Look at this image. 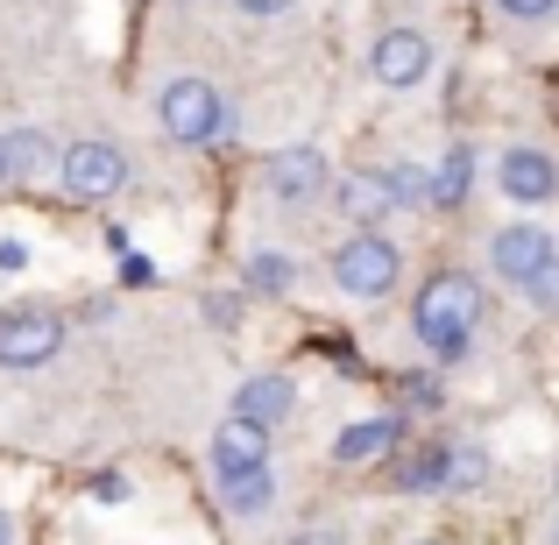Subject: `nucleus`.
Listing matches in <instances>:
<instances>
[{"label": "nucleus", "instance_id": "nucleus-30", "mask_svg": "<svg viewBox=\"0 0 559 545\" xmlns=\"http://www.w3.org/2000/svg\"><path fill=\"white\" fill-rule=\"evenodd\" d=\"M552 545H559V524H552Z\"/></svg>", "mask_w": 559, "mask_h": 545}, {"label": "nucleus", "instance_id": "nucleus-29", "mask_svg": "<svg viewBox=\"0 0 559 545\" xmlns=\"http://www.w3.org/2000/svg\"><path fill=\"white\" fill-rule=\"evenodd\" d=\"M425 545H447V538H425Z\"/></svg>", "mask_w": 559, "mask_h": 545}, {"label": "nucleus", "instance_id": "nucleus-24", "mask_svg": "<svg viewBox=\"0 0 559 545\" xmlns=\"http://www.w3.org/2000/svg\"><path fill=\"white\" fill-rule=\"evenodd\" d=\"M234 8H241V14H255V22H270V14H290L298 0H234Z\"/></svg>", "mask_w": 559, "mask_h": 545}, {"label": "nucleus", "instance_id": "nucleus-27", "mask_svg": "<svg viewBox=\"0 0 559 545\" xmlns=\"http://www.w3.org/2000/svg\"><path fill=\"white\" fill-rule=\"evenodd\" d=\"M0 545H14V518H8V510H0Z\"/></svg>", "mask_w": 559, "mask_h": 545}, {"label": "nucleus", "instance_id": "nucleus-22", "mask_svg": "<svg viewBox=\"0 0 559 545\" xmlns=\"http://www.w3.org/2000/svg\"><path fill=\"white\" fill-rule=\"evenodd\" d=\"M411 411H439V376H404Z\"/></svg>", "mask_w": 559, "mask_h": 545}, {"label": "nucleus", "instance_id": "nucleus-3", "mask_svg": "<svg viewBox=\"0 0 559 545\" xmlns=\"http://www.w3.org/2000/svg\"><path fill=\"white\" fill-rule=\"evenodd\" d=\"M156 121H164V135L170 142H185V150H199V142H219L234 128V107H227V93H219L213 79H170L164 93H156Z\"/></svg>", "mask_w": 559, "mask_h": 545}, {"label": "nucleus", "instance_id": "nucleus-12", "mask_svg": "<svg viewBox=\"0 0 559 545\" xmlns=\"http://www.w3.org/2000/svg\"><path fill=\"white\" fill-rule=\"evenodd\" d=\"M0 164H8V185H43V178H57L64 150H57L43 128H8V135H0Z\"/></svg>", "mask_w": 559, "mask_h": 545}, {"label": "nucleus", "instance_id": "nucleus-17", "mask_svg": "<svg viewBox=\"0 0 559 545\" xmlns=\"http://www.w3.org/2000/svg\"><path fill=\"white\" fill-rule=\"evenodd\" d=\"M241 291H255V298H290V291H298V256L255 248V256L241 262Z\"/></svg>", "mask_w": 559, "mask_h": 545}, {"label": "nucleus", "instance_id": "nucleus-9", "mask_svg": "<svg viewBox=\"0 0 559 545\" xmlns=\"http://www.w3.org/2000/svg\"><path fill=\"white\" fill-rule=\"evenodd\" d=\"M369 71H376V85H390V93H411V85L432 79V43H425L418 28H382L376 50H369Z\"/></svg>", "mask_w": 559, "mask_h": 545}, {"label": "nucleus", "instance_id": "nucleus-18", "mask_svg": "<svg viewBox=\"0 0 559 545\" xmlns=\"http://www.w3.org/2000/svg\"><path fill=\"white\" fill-rule=\"evenodd\" d=\"M489 482V447L481 439H447V496H475Z\"/></svg>", "mask_w": 559, "mask_h": 545}, {"label": "nucleus", "instance_id": "nucleus-13", "mask_svg": "<svg viewBox=\"0 0 559 545\" xmlns=\"http://www.w3.org/2000/svg\"><path fill=\"white\" fill-rule=\"evenodd\" d=\"M290 411H298V382H290V376H248L241 390H234V418L262 425V433L290 425Z\"/></svg>", "mask_w": 559, "mask_h": 545}, {"label": "nucleus", "instance_id": "nucleus-23", "mask_svg": "<svg viewBox=\"0 0 559 545\" xmlns=\"http://www.w3.org/2000/svg\"><path fill=\"white\" fill-rule=\"evenodd\" d=\"M496 8H503V14H518V22H546L559 0H496Z\"/></svg>", "mask_w": 559, "mask_h": 545}, {"label": "nucleus", "instance_id": "nucleus-14", "mask_svg": "<svg viewBox=\"0 0 559 545\" xmlns=\"http://www.w3.org/2000/svg\"><path fill=\"white\" fill-rule=\"evenodd\" d=\"M333 199H341V213H347V220H361V227H376V220H390V213H396V191H390V178H382V164L333 178Z\"/></svg>", "mask_w": 559, "mask_h": 545}, {"label": "nucleus", "instance_id": "nucleus-21", "mask_svg": "<svg viewBox=\"0 0 559 545\" xmlns=\"http://www.w3.org/2000/svg\"><path fill=\"white\" fill-rule=\"evenodd\" d=\"M524 298H532L538 305V312H559V256L546 262V270H538L532 276V291H524Z\"/></svg>", "mask_w": 559, "mask_h": 545}, {"label": "nucleus", "instance_id": "nucleus-10", "mask_svg": "<svg viewBox=\"0 0 559 545\" xmlns=\"http://www.w3.org/2000/svg\"><path fill=\"white\" fill-rule=\"evenodd\" d=\"M205 461H213V482L255 475V467H270V433L227 411V418H219V433H213V447H205Z\"/></svg>", "mask_w": 559, "mask_h": 545}, {"label": "nucleus", "instance_id": "nucleus-5", "mask_svg": "<svg viewBox=\"0 0 559 545\" xmlns=\"http://www.w3.org/2000/svg\"><path fill=\"white\" fill-rule=\"evenodd\" d=\"M64 312L50 305H8L0 312V368H43L64 355Z\"/></svg>", "mask_w": 559, "mask_h": 545}, {"label": "nucleus", "instance_id": "nucleus-4", "mask_svg": "<svg viewBox=\"0 0 559 545\" xmlns=\"http://www.w3.org/2000/svg\"><path fill=\"white\" fill-rule=\"evenodd\" d=\"M128 178H135V164H128L121 142H99V135L64 142V164H57V185H64V199L107 205V199H121V191H128Z\"/></svg>", "mask_w": 559, "mask_h": 545}, {"label": "nucleus", "instance_id": "nucleus-11", "mask_svg": "<svg viewBox=\"0 0 559 545\" xmlns=\"http://www.w3.org/2000/svg\"><path fill=\"white\" fill-rule=\"evenodd\" d=\"M396 447H404V418H396V411H376V418H355V425L333 433V461L341 467H376V461H390Z\"/></svg>", "mask_w": 559, "mask_h": 545}, {"label": "nucleus", "instance_id": "nucleus-20", "mask_svg": "<svg viewBox=\"0 0 559 545\" xmlns=\"http://www.w3.org/2000/svg\"><path fill=\"white\" fill-rule=\"evenodd\" d=\"M382 178H390L396 205H425V199H432V170H425V164H382Z\"/></svg>", "mask_w": 559, "mask_h": 545}, {"label": "nucleus", "instance_id": "nucleus-7", "mask_svg": "<svg viewBox=\"0 0 559 545\" xmlns=\"http://www.w3.org/2000/svg\"><path fill=\"white\" fill-rule=\"evenodd\" d=\"M496 191H503L510 205H552L559 199V164L546 150H532V142H510V150L496 156Z\"/></svg>", "mask_w": 559, "mask_h": 545}, {"label": "nucleus", "instance_id": "nucleus-1", "mask_svg": "<svg viewBox=\"0 0 559 545\" xmlns=\"http://www.w3.org/2000/svg\"><path fill=\"white\" fill-rule=\"evenodd\" d=\"M481 327V284L467 270H432L411 298V333L432 362H461Z\"/></svg>", "mask_w": 559, "mask_h": 545}, {"label": "nucleus", "instance_id": "nucleus-26", "mask_svg": "<svg viewBox=\"0 0 559 545\" xmlns=\"http://www.w3.org/2000/svg\"><path fill=\"white\" fill-rule=\"evenodd\" d=\"M290 545H347V538H341V532H298Z\"/></svg>", "mask_w": 559, "mask_h": 545}, {"label": "nucleus", "instance_id": "nucleus-28", "mask_svg": "<svg viewBox=\"0 0 559 545\" xmlns=\"http://www.w3.org/2000/svg\"><path fill=\"white\" fill-rule=\"evenodd\" d=\"M0 185H8V164H0Z\"/></svg>", "mask_w": 559, "mask_h": 545}, {"label": "nucleus", "instance_id": "nucleus-15", "mask_svg": "<svg viewBox=\"0 0 559 545\" xmlns=\"http://www.w3.org/2000/svg\"><path fill=\"white\" fill-rule=\"evenodd\" d=\"M467 191H475V142H453L432 164V199H425V213H461Z\"/></svg>", "mask_w": 559, "mask_h": 545}, {"label": "nucleus", "instance_id": "nucleus-19", "mask_svg": "<svg viewBox=\"0 0 559 545\" xmlns=\"http://www.w3.org/2000/svg\"><path fill=\"white\" fill-rule=\"evenodd\" d=\"M396 489H404V496L447 489V447H411L404 461H396Z\"/></svg>", "mask_w": 559, "mask_h": 545}, {"label": "nucleus", "instance_id": "nucleus-6", "mask_svg": "<svg viewBox=\"0 0 559 545\" xmlns=\"http://www.w3.org/2000/svg\"><path fill=\"white\" fill-rule=\"evenodd\" d=\"M552 256H559V241H552L546 227H538V220H510V227H496V234H489V270L503 276L518 298L532 291V276L546 270Z\"/></svg>", "mask_w": 559, "mask_h": 545}, {"label": "nucleus", "instance_id": "nucleus-8", "mask_svg": "<svg viewBox=\"0 0 559 545\" xmlns=\"http://www.w3.org/2000/svg\"><path fill=\"white\" fill-rule=\"evenodd\" d=\"M262 185H270V199H284V205H312L319 191L333 185L326 150H312V142H290V150H276L270 164H262Z\"/></svg>", "mask_w": 559, "mask_h": 545}, {"label": "nucleus", "instance_id": "nucleus-16", "mask_svg": "<svg viewBox=\"0 0 559 545\" xmlns=\"http://www.w3.org/2000/svg\"><path fill=\"white\" fill-rule=\"evenodd\" d=\"M219 510L241 518V524L270 518V510H276V475H270V467H255V475H227V482H219Z\"/></svg>", "mask_w": 559, "mask_h": 545}, {"label": "nucleus", "instance_id": "nucleus-25", "mask_svg": "<svg viewBox=\"0 0 559 545\" xmlns=\"http://www.w3.org/2000/svg\"><path fill=\"white\" fill-rule=\"evenodd\" d=\"M8 270H28V248L22 241H0V276H8Z\"/></svg>", "mask_w": 559, "mask_h": 545}, {"label": "nucleus", "instance_id": "nucleus-2", "mask_svg": "<svg viewBox=\"0 0 559 545\" xmlns=\"http://www.w3.org/2000/svg\"><path fill=\"white\" fill-rule=\"evenodd\" d=\"M326 276H333V291H341V298L376 305V298H390V291H396V276H404V256H396L390 234L355 227V234H347V241L326 256Z\"/></svg>", "mask_w": 559, "mask_h": 545}]
</instances>
